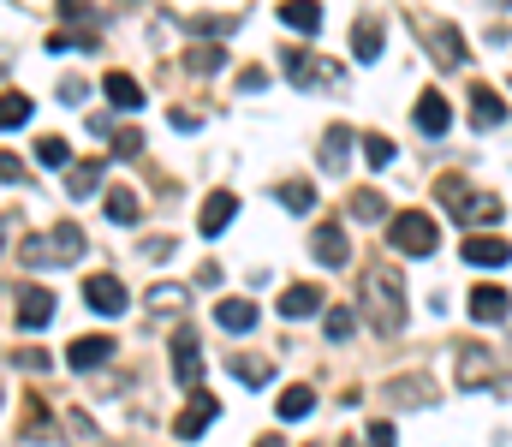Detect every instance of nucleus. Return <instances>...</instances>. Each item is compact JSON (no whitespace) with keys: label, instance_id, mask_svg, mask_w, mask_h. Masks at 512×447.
I'll use <instances>...</instances> for the list:
<instances>
[{"label":"nucleus","instance_id":"obj_15","mask_svg":"<svg viewBox=\"0 0 512 447\" xmlns=\"http://www.w3.org/2000/svg\"><path fill=\"white\" fill-rule=\"evenodd\" d=\"M108 358H114V340H108V334H84V340L66 346V364H72V370H96V364H108Z\"/></svg>","mask_w":512,"mask_h":447},{"label":"nucleus","instance_id":"obj_31","mask_svg":"<svg viewBox=\"0 0 512 447\" xmlns=\"http://www.w3.org/2000/svg\"><path fill=\"white\" fill-rule=\"evenodd\" d=\"M185 66H191V72L203 78V72H221V66H227V54H221V48L209 42V48H191V54H185Z\"/></svg>","mask_w":512,"mask_h":447},{"label":"nucleus","instance_id":"obj_29","mask_svg":"<svg viewBox=\"0 0 512 447\" xmlns=\"http://www.w3.org/2000/svg\"><path fill=\"white\" fill-rule=\"evenodd\" d=\"M346 144H352V132H346V126H328V138H322V167H340V161H346Z\"/></svg>","mask_w":512,"mask_h":447},{"label":"nucleus","instance_id":"obj_11","mask_svg":"<svg viewBox=\"0 0 512 447\" xmlns=\"http://www.w3.org/2000/svg\"><path fill=\"white\" fill-rule=\"evenodd\" d=\"M471 120L489 132V126H507V96L495 84H471Z\"/></svg>","mask_w":512,"mask_h":447},{"label":"nucleus","instance_id":"obj_43","mask_svg":"<svg viewBox=\"0 0 512 447\" xmlns=\"http://www.w3.org/2000/svg\"><path fill=\"white\" fill-rule=\"evenodd\" d=\"M256 447H280V436H262V442H256Z\"/></svg>","mask_w":512,"mask_h":447},{"label":"nucleus","instance_id":"obj_18","mask_svg":"<svg viewBox=\"0 0 512 447\" xmlns=\"http://www.w3.org/2000/svg\"><path fill=\"white\" fill-rule=\"evenodd\" d=\"M102 90H108V102H114L120 114H137V108H143V90H137V78H131V72H108V78H102Z\"/></svg>","mask_w":512,"mask_h":447},{"label":"nucleus","instance_id":"obj_37","mask_svg":"<svg viewBox=\"0 0 512 447\" xmlns=\"http://www.w3.org/2000/svg\"><path fill=\"white\" fill-rule=\"evenodd\" d=\"M149 304H155V310H185V287H155Z\"/></svg>","mask_w":512,"mask_h":447},{"label":"nucleus","instance_id":"obj_30","mask_svg":"<svg viewBox=\"0 0 512 447\" xmlns=\"http://www.w3.org/2000/svg\"><path fill=\"white\" fill-rule=\"evenodd\" d=\"M233 376H239V382H268L274 364H268V358H251V352H239V358H233Z\"/></svg>","mask_w":512,"mask_h":447},{"label":"nucleus","instance_id":"obj_20","mask_svg":"<svg viewBox=\"0 0 512 447\" xmlns=\"http://www.w3.org/2000/svg\"><path fill=\"white\" fill-rule=\"evenodd\" d=\"M102 209H108V221H114V227H131V221L143 215V203H137V191H126V185H114V191H102Z\"/></svg>","mask_w":512,"mask_h":447},{"label":"nucleus","instance_id":"obj_19","mask_svg":"<svg viewBox=\"0 0 512 447\" xmlns=\"http://www.w3.org/2000/svg\"><path fill=\"white\" fill-rule=\"evenodd\" d=\"M352 54H358V60H382V18H376V12L352 24Z\"/></svg>","mask_w":512,"mask_h":447},{"label":"nucleus","instance_id":"obj_35","mask_svg":"<svg viewBox=\"0 0 512 447\" xmlns=\"http://www.w3.org/2000/svg\"><path fill=\"white\" fill-rule=\"evenodd\" d=\"M441 203H447V215H459V209L471 203V191H465V179H441Z\"/></svg>","mask_w":512,"mask_h":447},{"label":"nucleus","instance_id":"obj_34","mask_svg":"<svg viewBox=\"0 0 512 447\" xmlns=\"http://www.w3.org/2000/svg\"><path fill=\"white\" fill-rule=\"evenodd\" d=\"M364 161H370V167H393V144H387L382 132H370V138H364Z\"/></svg>","mask_w":512,"mask_h":447},{"label":"nucleus","instance_id":"obj_7","mask_svg":"<svg viewBox=\"0 0 512 447\" xmlns=\"http://www.w3.org/2000/svg\"><path fill=\"white\" fill-rule=\"evenodd\" d=\"M465 263H477V269H507L512 245L501 233H471V239H465Z\"/></svg>","mask_w":512,"mask_h":447},{"label":"nucleus","instance_id":"obj_17","mask_svg":"<svg viewBox=\"0 0 512 447\" xmlns=\"http://www.w3.org/2000/svg\"><path fill=\"white\" fill-rule=\"evenodd\" d=\"M215 322H221L227 334H251L256 328V304L251 298H221V304H215Z\"/></svg>","mask_w":512,"mask_h":447},{"label":"nucleus","instance_id":"obj_22","mask_svg":"<svg viewBox=\"0 0 512 447\" xmlns=\"http://www.w3.org/2000/svg\"><path fill=\"white\" fill-rule=\"evenodd\" d=\"M280 24H286V30H304V36H316V30H322V6L286 0V6H280Z\"/></svg>","mask_w":512,"mask_h":447},{"label":"nucleus","instance_id":"obj_41","mask_svg":"<svg viewBox=\"0 0 512 447\" xmlns=\"http://www.w3.org/2000/svg\"><path fill=\"white\" fill-rule=\"evenodd\" d=\"M364 436H370V447H393V424H370Z\"/></svg>","mask_w":512,"mask_h":447},{"label":"nucleus","instance_id":"obj_40","mask_svg":"<svg viewBox=\"0 0 512 447\" xmlns=\"http://www.w3.org/2000/svg\"><path fill=\"white\" fill-rule=\"evenodd\" d=\"M262 84H268V72H262V66H245V72H239V90H262Z\"/></svg>","mask_w":512,"mask_h":447},{"label":"nucleus","instance_id":"obj_36","mask_svg":"<svg viewBox=\"0 0 512 447\" xmlns=\"http://www.w3.org/2000/svg\"><path fill=\"white\" fill-rule=\"evenodd\" d=\"M352 322H358V316H352L346 304H334V310H328V340H346V334H352Z\"/></svg>","mask_w":512,"mask_h":447},{"label":"nucleus","instance_id":"obj_12","mask_svg":"<svg viewBox=\"0 0 512 447\" xmlns=\"http://www.w3.org/2000/svg\"><path fill=\"white\" fill-rule=\"evenodd\" d=\"M310 251H316V263H322V269H340V263L352 257V251H346V227H340V221H322V227H316V239H310Z\"/></svg>","mask_w":512,"mask_h":447},{"label":"nucleus","instance_id":"obj_27","mask_svg":"<svg viewBox=\"0 0 512 447\" xmlns=\"http://www.w3.org/2000/svg\"><path fill=\"white\" fill-rule=\"evenodd\" d=\"M48 239L60 245V257H66V263H78V257H84V245H90V239H84V227H72V221H60Z\"/></svg>","mask_w":512,"mask_h":447},{"label":"nucleus","instance_id":"obj_4","mask_svg":"<svg viewBox=\"0 0 512 447\" xmlns=\"http://www.w3.org/2000/svg\"><path fill=\"white\" fill-rule=\"evenodd\" d=\"M84 304H90L96 316H120V310L131 304L126 281H120V275H108V269H102V275H90V281H84Z\"/></svg>","mask_w":512,"mask_h":447},{"label":"nucleus","instance_id":"obj_5","mask_svg":"<svg viewBox=\"0 0 512 447\" xmlns=\"http://www.w3.org/2000/svg\"><path fill=\"white\" fill-rule=\"evenodd\" d=\"M173 376H179V388H191V394H197V382H203V352H197V334H191V328L173 334Z\"/></svg>","mask_w":512,"mask_h":447},{"label":"nucleus","instance_id":"obj_6","mask_svg":"<svg viewBox=\"0 0 512 447\" xmlns=\"http://www.w3.org/2000/svg\"><path fill=\"white\" fill-rule=\"evenodd\" d=\"M233 215H239V197H233V191H209V197H203V209H197V227H203V239L227 233V227H233Z\"/></svg>","mask_w":512,"mask_h":447},{"label":"nucleus","instance_id":"obj_2","mask_svg":"<svg viewBox=\"0 0 512 447\" xmlns=\"http://www.w3.org/2000/svg\"><path fill=\"white\" fill-rule=\"evenodd\" d=\"M387 239H393L405 257H429V251L441 245V227H435V215H423V209H399V215L387 221Z\"/></svg>","mask_w":512,"mask_h":447},{"label":"nucleus","instance_id":"obj_38","mask_svg":"<svg viewBox=\"0 0 512 447\" xmlns=\"http://www.w3.org/2000/svg\"><path fill=\"white\" fill-rule=\"evenodd\" d=\"M0 179H6V185H24L30 173H24V161H18V155H6V149H0Z\"/></svg>","mask_w":512,"mask_h":447},{"label":"nucleus","instance_id":"obj_9","mask_svg":"<svg viewBox=\"0 0 512 447\" xmlns=\"http://www.w3.org/2000/svg\"><path fill=\"white\" fill-rule=\"evenodd\" d=\"M18 328H48L54 322V293L48 287H18Z\"/></svg>","mask_w":512,"mask_h":447},{"label":"nucleus","instance_id":"obj_1","mask_svg":"<svg viewBox=\"0 0 512 447\" xmlns=\"http://www.w3.org/2000/svg\"><path fill=\"white\" fill-rule=\"evenodd\" d=\"M364 310H370V322H376L382 340L405 328V281H399L387 263H376V269L364 275Z\"/></svg>","mask_w":512,"mask_h":447},{"label":"nucleus","instance_id":"obj_8","mask_svg":"<svg viewBox=\"0 0 512 447\" xmlns=\"http://www.w3.org/2000/svg\"><path fill=\"white\" fill-rule=\"evenodd\" d=\"M512 316V298L501 281H483V287H471V322H507Z\"/></svg>","mask_w":512,"mask_h":447},{"label":"nucleus","instance_id":"obj_10","mask_svg":"<svg viewBox=\"0 0 512 447\" xmlns=\"http://www.w3.org/2000/svg\"><path fill=\"white\" fill-rule=\"evenodd\" d=\"M423 36H429V48H435V60H441V66H465V60H471V54H465V36H459L453 24H435V18H429V24H423Z\"/></svg>","mask_w":512,"mask_h":447},{"label":"nucleus","instance_id":"obj_25","mask_svg":"<svg viewBox=\"0 0 512 447\" xmlns=\"http://www.w3.org/2000/svg\"><path fill=\"white\" fill-rule=\"evenodd\" d=\"M352 215H358V221H382L387 197L376 191V185H358V191H352Z\"/></svg>","mask_w":512,"mask_h":447},{"label":"nucleus","instance_id":"obj_26","mask_svg":"<svg viewBox=\"0 0 512 447\" xmlns=\"http://www.w3.org/2000/svg\"><path fill=\"white\" fill-rule=\"evenodd\" d=\"M96 185H102V161H78V167L66 173V191H72V197H90Z\"/></svg>","mask_w":512,"mask_h":447},{"label":"nucleus","instance_id":"obj_3","mask_svg":"<svg viewBox=\"0 0 512 447\" xmlns=\"http://www.w3.org/2000/svg\"><path fill=\"white\" fill-rule=\"evenodd\" d=\"M215 418H221V400H215L209 388H197V394H191V406L173 418V436H179V442H197V436H203Z\"/></svg>","mask_w":512,"mask_h":447},{"label":"nucleus","instance_id":"obj_44","mask_svg":"<svg viewBox=\"0 0 512 447\" xmlns=\"http://www.w3.org/2000/svg\"><path fill=\"white\" fill-rule=\"evenodd\" d=\"M340 447H358V442H352V436H346V442H340Z\"/></svg>","mask_w":512,"mask_h":447},{"label":"nucleus","instance_id":"obj_14","mask_svg":"<svg viewBox=\"0 0 512 447\" xmlns=\"http://www.w3.org/2000/svg\"><path fill=\"white\" fill-rule=\"evenodd\" d=\"M447 126H453V108H447V96H441V90H423V96H417V132L441 138Z\"/></svg>","mask_w":512,"mask_h":447},{"label":"nucleus","instance_id":"obj_42","mask_svg":"<svg viewBox=\"0 0 512 447\" xmlns=\"http://www.w3.org/2000/svg\"><path fill=\"white\" fill-rule=\"evenodd\" d=\"M18 364H24V370H48V352H36V346H30V352H18Z\"/></svg>","mask_w":512,"mask_h":447},{"label":"nucleus","instance_id":"obj_21","mask_svg":"<svg viewBox=\"0 0 512 447\" xmlns=\"http://www.w3.org/2000/svg\"><path fill=\"white\" fill-rule=\"evenodd\" d=\"M30 114H36V102H30L24 90H6V96H0V132H18V126H30Z\"/></svg>","mask_w":512,"mask_h":447},{"label":"nucleus","instance_id":"obj_33","mask_svg":"<svg viewBox=\"0 0 512 447\" xmlns=\"http://www.w3.org/2000/svg\"><path fill=\"white\" fill-rule=\"evenodd\" d=\"M36 161H42V167H66L72 149H66V138H36Z\"/></svg>","mask_w":512,"mask_h":447},{"label":"nucleus","instance_id":"obj_23","mask_svg":"<svg viewBox=\"0 0 512 447\" xmlns=\"http://www.w3.org/2000/svg\"><path fill=\"white\" fill-rule=\"evenodd\" d=\"M274 412H280L286 424H292V418H310V412H316V394H310L304 382H298V388H280V400H274Z\"/></svg>","mask_w":512,"mask_h":447},{"label":"nucleus","instance_id":"obj_28","mask_svg":"<svg viewBox=\"0 0 512 447\" xmlns=\"http://www.w3.org/2000/svg\"><path fill=\"white\" fill-rule=\"evenodd\" d=\"M459 221H471V227H477V221H501V197H483V191H471V203L459 209Z\"/></svg>","mask_w":512,"mask_h":447},{"label":"nucleus","instance_id":"obj_39","mask_svg":"<svg viewBox=\"0 0 512 447\" xmlns=\"http://www.w3.org/2000/svg\"><path fill=\"white\" fill-rule=\"evenodd\" d=\"M114 155H143V132H120V138H114Z\"/></svg>","mask_w":512,"mask_h":447},{"label":"nucleus","instance_id":"obj_32","mask_svg":"<svg viewBox=\"0 0 512 447\" xmlns=\"http://www.w3.org/2000/svg\"><path fill=\"white\" fill-rule=\"evenodd\" d=\"M286 78H292V84H316V78H328V72H322L310 54H286Z\"/></svg>","mask_w":512,"mask_h":447},{"label":"nucleus","instance_id":"obj_24","mask_svg":"<svg viewBox=\"0 0 512 447\" xmlns=\"http://www.w3.org/2000/svg\"><path fill=\"white\" fill-rule=\"evenodd\" d=\"M274 197H280V203H286L292 215H304V209H316V185H310V179H286V185H280Z\"/></svg>","mask_w":512,"mask_h":447},{"label":"nucleus","instance_id":"obj_16","mask_svg":"<svg viewBox=\"0 0 512 447\" xmlns=\"http://www.w3.org/2000/svg\"><path fill=\"white\" fill-rule=\"evenodd\" d=\"M322 304H328V298H322L316 281H298V287H286V293H280V316H286V322H298V316H316Z\"/></svg>","mask_w":512,"mask_h":447},{"label":"nucleus","instance_id":"obj_13","mask_svg":"<svg viewBox=\"0 0 512 447\" xmlns=\"http://www.w3.org/2000/svg\"><path fill=\"white\" fill-rule=\"evenodd\" d=\"M495 376H501V364H495L483 346H465V352H459V388H489Z\"/></svg>","mask_w":512,"mask_h":447}]
</instances>
